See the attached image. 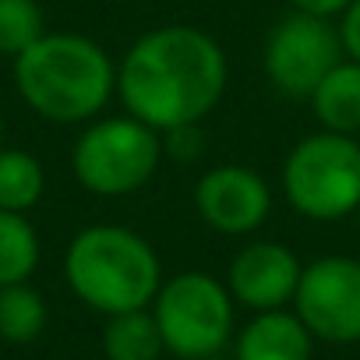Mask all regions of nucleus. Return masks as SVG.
<instances>
[{"instance_id":"1","label":"nucleus","mask_w":360,"mask_h":360,"mask_svg":"<svg viewBox=\"0 0 360 360\" xmlns=\"http://www.w3.org/2000/svg\"><path fill=\"white\" fill-rule=\"evenodd\" d=\"M230 82L223 46L198 25H162L138 36L117 64V96L159 134L198 127Z\"/></svg>"},{"instance_id":"2","label":"nucleus","mask_w":360,"mask_h":360,"mask_svg":"<svg viewBox=\"0 0 360 360\" xmlns=\"http://www.w3.org/2000/svg\"><path fill=\"white\" fill-rule=\"evenodd\" d=\"M15 89L50 124H92L117 92V64L78 32H46L15 57Z\"/></svg>"},{"instance_id":"3","label":"nucleus","mask_w":360,"mask_h":360,"mask_svg":"<svg viewBox=\"0 0 360 360\" xmlns=\"http://www.w3.org/2000/svg\"><path fill=\"white\" fill-rule=\"evenodd\" d=\"M64 279L85 307L110 318L155 300L162 286V262L131 226L92 223L71 237L64 251Z\"/></svg>"},{"instance_id":"4","label":"nucleus","mask_w":360,"mask_h":360,"mask_svg":"<svg viewBox=\"0 0 360 360\" xmlns=\"http://www.w3.org/2000/svg\"><path fill=\"white\" fill-rule=\"evenodd\" d=\"M283 198L314 223L353 216L360 209V141L335 131L300 138L283 162Z\"/></svg>"},{"instance_id":"5","label":"nucleus","mask_w":360,"mask_h":360,"mask_svg":"<svg viewBox=\"0 0 360 360\" xmlns=\"http://www.w3.org/2000/svg\"><path fill=\"white\" fill-rule=\"evenodd\" d=\"M162 152V134L138 117H96L71 148V169L89 195L124 198L159 173Z\"/></svg>"},{"instance_id":"6","label":"nucleus","mask_w":360,"mask_h":360,"mask_svg":"<svg viewBox=\"0 0 360 360\" xmlns=\"http://www.w3.org/2000/svg\"><path fill=\"white\" fill-rule=\"evenodd\" d=\"M162 332L166 353L176 360H209L233 339V297L212 272H176L162 279L148 304Z\"/></svg>"},{"instance_id":"7","label":"nucleus","mask_w":360,"mask_h":360,"mask_svg":"<svg viewBox=\"0 0 360 360\" xmlns=\"http://www.w3.org/2000/svg\"><path fill=\"white\" fill-rule=\"evenodd\" d=\"M346 57L339 25L304 11H290L272 25L262 50L265 78L290 99H307L318 82Z\"/></svg>"},{"instance_id":"8","label":"nucleus","mask_w":360,"mask_h":360,"mask_svg":"<svg viewBox=\"0 0 360 360\" xmlns=\"http://www.w3.org/2000/svg\"><path fill=\"white\" fill-rule=\"evenodd\" d=\"M293 311L321 342H360V262L349 255H325L307 262Z\"/></svg>"},{"instance_id":"9","label":"nucleus","mask_w":360,"mask_h":360,"mask_svg":"<svg viewBox=\"0 0 360 360\" xmlns=\"http://www.w3.org/2000/svg\"><path fill=\"white\" fill-rule=\"evenodd\" d=\"M195 209L212 233L251 237L255 230L265 226L272 212V188L258 169L240 162H223L198 176Z\"/></svg>"},{"instance_id":"10","label":"nucleus","mask_w":360,"mask_h":360,"mask_svg":"<svg viewBox=\"0 0 360 360\" xmlns=\"http://www.w3.org/2000/svg\"><path fill=\"white\" fill-rule=\"evenodd\" d=\"M304 276V262L293 248L279 240H251L244 244L226 272V290L233 304L248 311H279L290 307Z\"/></svg>"},{"instance_id":"11","label":"nucleus","mask_w":360,"mask_h":360,"mask_svg":"<svg viewBox=\"0 0 360 360\" xmlns=\"http://www.w3.org/2000/svg\"><path fill=\"white\" fill-rule=\"evenodd\" d=\"M314 335L297 311H258L233 339V360H311Z\"/></svg>"},{"instance_id":"12","label":"nucleus","mask_w":360,"mask_h":360,"mask_svg":"<svg viewBox=\"0 0 360 360\" xmlns=\"http://www.w3.org/2000/svg\"><path fill=\"white\" fill-rule=\"evenodd\" d=\"M321 131L360 138V64L342 57L307 96Z\"/></svg>"},{"instance_id":"13","label":"nucleus","mask_w":360,"mask_h":360,"mask_svg":"<svg viewBox=\"0 0 360 360\" xmlns=\"http://www.w3.org/2000/svg\"><path fill=\"white\" fill-rule=\"evenodd\" d=\"M103 353L106 360H159L166 353V342L152 307L110 314L103 325Z\"/></svg>"},{"instance_id":"14","label":"nucleus","mask_w":360,"mask_h":360,"mask_svg":"<svg viewBox=\"0 0 360 360\" xmlns=\"http://www.w3.org/2000/svg\"><path fill=\"white\" fill-rule=\"evenodd\" d=\"M46 195V169L25 148H0V209L29 216Z\"/></svg>"},{"instance_id":"15","label":"nucleus","mask_w":360,"mask_h":360,"mask_svg":"<svg viewBox=\"0 0 360 360\" xmlns=\"http://www.w3.org/2000/svg\"><path fill=\"white\" fill-rule=\"evenodd\" d=\"M39 265V233L22 212L0 209V290L29 283Z\"/></svg>"},{"instance_id":"16","label":"nucleus","mask_w":360,"mask_h":360,"mask_svg":"<svg viewBox=\"0 0 360 360\" xmlns=\"http://www.w3.org/2000/svg\"><path fill=\"white\" fill-rule=\"evenodd\" d=\"M46 321H50V311L36 286L15 283L0 290V339L4 342L25 346L43 335Z\"/></svg>"},{"instance_id":"17","label":"nucleus","mask_w":360,"mask_h":360,"mask_svg":"<svg viewBox=\"0 0 360 360\" xmlns=\"http://www.w3.org/2000/svg\"><path fill=\"white\" fill-rule=\"evenodd\" d=\"M46 36L39 0H0V57H22Z\"/></svg>"},{"instance_id":"18","label":"nucleus","mask_w":360,"mask_h":360,"mask_svg":"<svg viewBox=\"0 0 360 360\" xmlns=\"http://www.w3.org/2000/svg\"><path fill=\"white\" fill-rule=\"evenodd\" d=\"M339 36H342L346 57L360 64V0H353V4L342 11V18H339Z\"/></svg>"},{"instance_id":"19","label":"nucleus","mask_w":360,"mask_h":360,"mask_svg":"<svg viewBox=\"0 0 360 360\" xmlns=\"http://www.w3.org/2000/svg\"><path fill=\"white\" fill-rule=\"evenodd\" d=\"M353 4V0H290L293 11H304V15H314V18H342V11Z\"/></svg>"},{"instance_id":"20","label":"nucleus","mask_w":360,"mask_h":360,"mask_svg":"<svg viewBox=\"0 0 360 360\" xmlns=\"http://www.w3.org/2000/svg\"><path fill=\"white\" fill-rule=\"evenodd\" d=\"M0 148H4V117H0Z\"/></svg>"},{"instance_id":"21","label":"nucleus","mask_w":360,"mask_h":360,"mask_svg":"<svg viewBox=\"0 0 360 360\" xmlns=\"http://www.w3.org/2000/svg\"><path fill=\"white\" fill-rule=\"evenodd\" d=\"M353 216H356V226H360V209H356V212H353Z\"/></svg>"},{"instance_id":"22","label":"nucleus","mask_w":360,"mask_h":360,"mask_svg":"<svg viewBox=\"0 0 360 360\" xmlns=\"http://www.w3.org/2000/svg\"><path fill=\"white\" fill-rule=\"evenodd\" d=\"M209 360H219V356H209Z\"/></svg>"},{"instance_id":"23","label":"nucleus","mask_w":360,"mask_h":360,"mask_svg":"<svg viewBox=\"0 0 360 360\" xmlns=\"http://www.w3.org/2000/svg\"><path fill=\"white\" fill-rule=\"evenodd\" d=\"M356 141H360V138H356Z\"/></svg>"}]
</instances>
